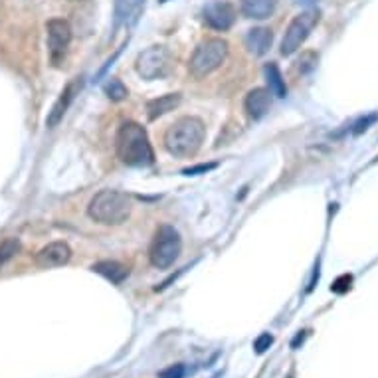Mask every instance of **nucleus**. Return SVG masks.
I'll return each mask as SVG.
<instances>
[{"label":"nucleus","instance_id":"nucleus-21","mask_svg":"<svg viewBox=\"0 0 378 378\" xmlns=\"http://www.w3.org/2000/svg\"><path fill=\"white\" fill-rule=\"evenodd\" d=\"M377 121H378V115L377 113L368 115V117H365V119L356 121L355 129H353V133H355V135H360L363 131H367L368 125H372V123H377Z\"/></svg>","mask_w":378,"mask_h":378},{"label":"nucleus","instance_id":"nucleus-24","mask_svg":"<svg viewBox=\"0 0 378 378\" xmlns=\"http://www.w3.org/2000/svg\"><path fill=\"white\" fill-rule=\"evenodd\" d=\"M184 372H186L184 365H172V367L164 368L159 378H184Z\"/></svg>","mask_w":378,"mask_h":378},{"label":"nucleus","instance_id":"nucleus-8","mask_svg":"<svg viewBox=\"0 0 378 378\" xmlns=\"http://www.w3.org/2000/svg\"><path fill=\"white\" fill-rule=\"evenodd\" d=\"M48 34V52H50V59L54 66H59L62 59L68 54L69 42H71V28L66 20L62 18H52L46 24Z\"/></svg>","mask_w":378,"mask_h":378},{"label":"nucleus","instance_id":"nucleus-6","mask_svg":"<svg viewBox=\"0 0 378 378\" xmlns=\"http://www.w3.org/2000/svg\"><path fill=\"white\" fill-rule=\"evenodd\" d=\"M319 18H321L319 10L301 12L299 16H295L287 26L286 36L281 40V56H293L299 48L303 46V42L309 38L311 30L317 26Z\"/></svg>","mask_w":378,"mask_h":378},{"label":"nucleus","instance_id":"nucleus-22","mask_svg":"<svg viewBox=\"0 0 378 378\" xmlns=\"http://www.w3.org/2000/svg\"><path fill=\"white\" fill-rule=\"evenodd\" d=\"M351 284H353V277L351 275H341L335 284H332V291L335 293H344L346 289H351Z\"/></svg>","mask_w":378,"mask_h":378},{"label":"nucleus","instance_id":"nucleus-5","mask_svg":"<svg viewBox=\"0 0 378 378\" xmlns=\"http://www.w3.org/2000/svg\"><path fill=\"white\" fill-rule=\"evenodd\" d=\"M181 252H183V240H181V234L176 230L169 224H164L157 230L155 240L150 244V264L157 270H167L178 260Z\"/></svg>","mask_w":378,"mask_h":378},{"label":"nucleus","instance_id":"nucleus-12","mask_svg":"<svg viewBox=\"0 0 378 378\" xmlns=\"http://www.w3.org/2000/svg\"><path fill=\"white\" fill-rule=\"evenodd\" d=\"M270 104H272L270 90L255 88V90H252V92L246 95L244 107H246V111H248V115L252 117L253 121H258V119H262L270 111Z\"/></svg>","mask_w":378,"mask_h":378},{"label":"nucleus","instance_id":"nucleus-13","mask_svg":"<svg viewBox=\"0 0 378 378\" xmlns=\"http://www.w3.org/2000/svg\"><path fill=\"white\" fill-rule=\"evenodd\" d=\"M272 42H274V32L270 28H264V26L252 28L246 34V48L253 56H265L272 48Z\"/></svg>","mask_w":378,"mask_h":378},{"label":"nucleus","instance_id":"nucleus-19","mask_svg":"<svg viewBox=\"0 0 378 378\" xmlns=\"http://www.w3.org/2000/svg\"><path fill=\"white\" fill-rule=\"evenodd\" d=\"M20 250V241L16 238H8L0 244V265H4L8 260H12Z\"/></svg>","mask_w":378,"mask_h":378},{"label":"nucleus","instance_id":"nucleus-20","mask_svg":"<svg viewBox=\"0 0 378 378\" xmlns=\"http://www.w3.org/2000/svg\"><path fill=\"white\" fill-rule=\"evenodd\" d=\"M272 344H274V337H272L270 332H264V335H260V337L253 341V349H255V353L262 355V353H265Z\"/></svg>","mask_w":378,"mask_h":378},{"label":"nucleus","instance_id":"nucleus-1","mask_svg":"<svg viewBox=\"0 0 378 378\" xmlns=\"http://www.w3.org/2000/svg\"><path fill=\"white\" fill-rule=\"evenodd\" d=\"M117 155L129 167H150L155 162V153L145 127L135 121L121 123L117 133Z\"/></svg>","mask_w":378,"mask_h":378},{"label":"nucleus","instance_id":"nucleus-14","mask_svg":"<svg viewBox=\"0 0 378 378\" xmlns=\"http://www.w3.org/2000/svg\"><path fill=\"white\" fill-rule=\"evenodd\" d=\"M181 99H183L181 93H167V95H161L157 99H150L149 104H147V115H149L150 121H155V119H159L162 115L174 111L181 105Z\"/></svg>","mask_w":378,"mask_h":378},{"label":"nucleus","instance_id":"nucleus-11","mask_svg":"<svg viewBox=\"0 0 378 378\" xmlns=\"http://www.w3.org/2000/svg\"><path fill=\"white\" fill-rule=\"evenodd\" d=\"M80 90H81L80 78H76V80L69 81L68 85H66V90L59 93V97H57V102L54 104V107H52V111L48 113V117H46L48 129H54V127H57V123L64 119V115H66V111L69 109L71 102H74V99H76V95L80 93Z\"/></svg>","mask_w":378,"mask_h":378},{"label":"nucleus","instance_id":"nucleus-3","mask_svg":"<svg viewBox=\"0 0 378 378\" xmlns=\"http://www.w3.org/2000/svg\"><path fill=\"white\" fill-rule=\"evenodd\" d=\"M131 210H133L131 196L119 192V190H102L92 198V202L88 206V216L97 224L119 226L131 216Z\"/></svg>","mask_w":378,"mask_h":378},{"label":"nucleus","instance_id":"nucleus-23","mask_svg":"<svg viewBox=\"0 0 378 378\" xmlns=\"http://www.w3.org/2000/svg\"><path fill=\"white\" fill-rule=\"evenodd\" d=\"M216 169V162H210V164H196V167H190V169H184L183 174L186 176H192V174H206V172L214 171Z\"/></svg>","mask_w":378,"mask_h":378},{"label":"nucleus","instance_id":"nucleus-18","mask_svg":"<svg viewBox=\"0 0 378 378\" xmlns=\"http://www.w3.org/2000/svg\"><path fill=\"white\" fill-rule=\"evenodd\" d=\"M104 90L111 102H123L127 95H129V90L125 88V83L121 80H115V78H111V80L105 83Z\"/></svg>","mask_w":378,"mask_h":378},{"label":"nucleus","instance_id":"nucleus-7","mask_svg":"<svg viewBox=\"0 0 378 378\" xmlns=\"http://www.w3.org/2000/svg\"><path fill=\"white\" fill-rule=\"evenodd\" d=\"M171 68V52L162 46H153L141 52L135 62V69L143 80L153 81L164 78Z\"/></svg>","mask_w":378,"mask_h":378},{"label":"nucleus","instance_id":"nucleus-25","mask_svg":"<svg viewBox=\"0 0 378 378\" xmlns=\"http://www.w3.org/2000/svg\"><path fill=\"white\" fill-rule=\"evenodd\" d=\"M303 339H305V335H303V332H299L298 337H295V341L291 343V346H293V349H298V344L303 343Z\"/></svg>","mask_w":378,"mask_h":378},{"label":"nucleus","instance_id":"nucleus-4","mask_svg":"<svg viewBox=\"0 0 378 378\" xmlns=\"http://www.w3.org/2000/svg\"><path fill=\"white\" fill-rule=\"evenodd\" d=\"M226 56H228V42H224L222 38H208L198 44L190 57L188 64L190 74L195 78H206L224 64Z\"/></svg>","mask_w":378,"mask_h":378},{"label":"nucleus","instance_id":"nucleus-10","mask_svg":"<svg viewBox=\"0 0 378 378\" xmlns=\"http://www.w3.org/2000/svg\"><path fill=\"white\" fill-rule=\"evenodd\" d=\"M71 260V248L66 241H52L36 253V264L42 270L66 265Z\"/></svg>","mask_w":378,"mask_h":378},{"label":"nucleus","instance_id":"nucleus-26","mask_svg":"<svg viewBox=\"0 0 378 378\" xmlns=\"http://www.w3.org/2000/svg\"><path fill=\"white\" fill-rule=\"evenodd\" d=\"M295 2H299V4H309L313 0H295Z\"/></svg>","mask_w":378,"mask_h":378},{"label":"nucleus","instance_id":"nucleus-27","mask_svg":"<svg viewBox=\"0 0 378 378\" xmlns=\"http://www.w3.org/2000/svg\"><path fill=\"white\" fill-rule=\"evenodd\" d=\"M76 2H80V0H76Z\"/></svg>","mask_w":378,"mask_h":378},{"label":"nucleus","instance_id":"nucleus-17","mask_svg":"<svg viewBox=\"0 0 378 378\" xmlns=\"http://www.w3.org/2000/svg\"><path fill=\"white\" fill-rule=\"evenodd\" d=\"M264 71L267 85H270V93L275 95V97H279V99H284L287 95V85L286 80H284V76H281V71H279V68L275 66L274 62H270V64L265 66Z\"/></svg>","mask_w":378,"mask_h":378},{"label":"nucleus","instance_id":"nucleus-2","mask_svg":"<svg viewBox=\"0 0 378 378\" xmlns=\"http://www.w3.org/2000/svg\"><path fill=\"white\" fill-rule=\"evenodd\" d=\"M206 127L198 117H181L164 133V147L174 157H192L202 147Z\"/></svg>","mask_w":378,"mask_h":378},{"label":"nucleus","instance_id":"nucleus-16","mask_svg":"<svg viewBox=\"0 0 378 378\" xmlns=\"http://www.w3.org/2000/svg\"><path fill=\"white\" fill-rule=\"evenodd\" d=\"M92 270L95 274L104 275L105 279H109V281L115 284V286L123 284L127 279V275H129V267H125L123 264H119V262H111V260L97 262V264H93Z\"/></svg>","mask_w":378,"mask_h":378},{"label":"nucleus","instance_id":"nucleus-9","mask_svg":"<svg viewBox=\"0 0 378 378\" xmlns=\"http://www.w3.org/2000/svg\"><path fill=\"white\" fill-rule=\"evenodd\" d=\"M202 16H204V22L212 30L226 32L236 22V8L228 0H214V2H208L206 6H204Z\"/></svg>","mask_w":378,"mask_h":378},{"label":"nucleus","instance_id":"nucleus-15","mask_svg":"<svg viewBox=\"0 0 378 378\" xmlns=\"http://www.w3.org/2000/svg\"><path fill=\"white\" fill-rule=\"evenodd\" d=\"M240 6L246 18L265 20L274 14L275 0H241Z\"/></svg>","mask_w":378,"mask_h":378}]
</instances>
